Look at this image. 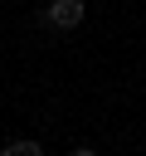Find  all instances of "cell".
I'll return each instance as SVG.
<instances>
[{"label": "cell", "instance_id": "cell-1", "mask_svg": "<svg viewBox=\"0 0 146 156\" xmlns=\"http://www.w3.org/2000/svg\"><path fill=\"white\" fill-rule=\"evenodd\" d=\"M78 20H83V0H54L44 10V24H54V29H73Z\"/></svg>", "mask_w": 146, "mask_h": 156}, {"label": "cell", "instance_id": "cell-2", "mask_svg": "<svg viewBox=\"0 0 146 156\" xmlns=\"http://www.w3.org/2000/svg\"><path fill=\"white\" fill-rule=\"evenodd\" d=\"M0 156H44V151H39V141H10Z\"/></svg>", "mask_w": 146, "mask_h": 156}, {"label": "cell", "instance_id": "cell-3", "mask_svg": "<svg viewBox=\"0 0 146 156\" xmlns=\"http://www.w3.org/2000/svg\"><path fill=\"white\" fill-rule=\"evenodd\" d=\"M68 156H97V151H92V146H78V151H68Z\"/></svg>", "mask_w": 146, "mask_h": 156}]
</instances>
